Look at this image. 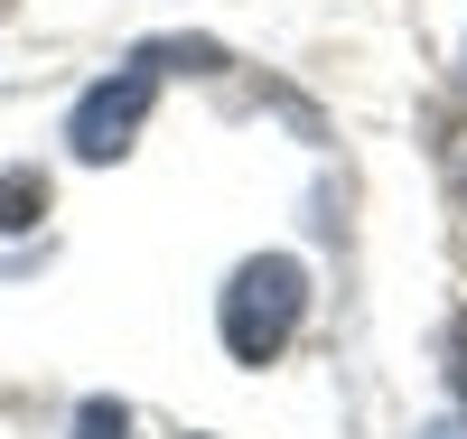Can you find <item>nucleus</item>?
<instances>
[{"mask_svg":"<svg viewBox=\"0 0 467 439\" xmlns=\"http://www.w3.org/2000/svg\"><path fill=\"white\" fill-rule=\"evenodd\" d=\"M299 308H308V271H299L290 253H262V262H244V271L224 281V308H215L224 355H234V365H271V355L290 346Z\"/></svg>","mask_w":467,"mask_h":439,"instance_id":"1","label":"nucleus"},{"mask_svg":"<svg viewBox=\"0 0 467 439\" xmlns=\"http://www.w3.org/2000/svg\"><path fill=\"white\" fill-rule=\"evenodd\" d=\"M150 94H160V66L150 57H131L112 85H94L85 103H75V122H66V141H75V159H122L131 150V131H140V112H150Z\"/></svg>","mask_w":467,"mask_h":439,"instance_id":"2","label":"nucleus"},{"mask_svg":"<svg viewBox=\"0 0 467 439\" xmlns=\"http://www.w3.org/2000/svg\"><path fill=\"white\" fill-rule=\"evenodd\" d=\"M37 215H47V178L10 169V178H0V225H37Z\"/></svg>","mask_w":467,"mask_h":439,"instance_id":"3","label":"nucleus"},{"mask_svg":"<svg viewBox=\"0 0 467 439\" xmlns=\"http://www.w3.org/2000/svg\"><path fill=\"white\" fill-rule=\"evenodd\" d=\"M131 421H122V402H85L75 412V439H122Z\"/></svg>","mask_w":467,"mask_h":439,"instance_id":"4","label":"nucleus"},{"mask_svg":"<svg viewBox=\"0 0 467 439\" xmlns=\"http://www.w3.org/2000/svg\"><path fill=\"white\" fill-rule=\"evenodd\" d=\"M449 355H458V402H467V318L449 328Z\"/></svg>","mask_w":467,"mask_h":439,"instance_id":"5","label":"nucleus"}]
</instances>
